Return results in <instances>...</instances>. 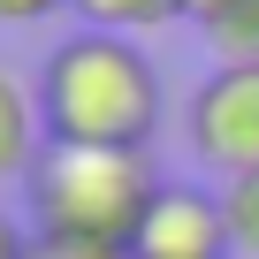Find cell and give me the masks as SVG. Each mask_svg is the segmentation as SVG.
<instances>
[{"label":"cell","instance_id":"obj_1","mask_svg":"<svg viewBox=\"0 0 259 259\" xmlns=\"http://www.w3.org/2000/svg\"><path fill=\"white\" fill-rule=\"evenodd\" d=\"M38 122L61 145H122L145 153L160 130V69L145 46L114 31H76L38 69Z\"/></svg>","mask_w":259,"mask_h":259},{"label":"cell","instance_id":"obj_2","mask_svg":"<svg viewBox=\"0 0 259 259\" xmlns=\"http://www.w3.org/2000/svg\"><path fill=\"white\" fill-rule=\"evenodd\" d=\"M153 191H160V176L145 153L61 145V138H46L23 176V206H31L38 236H76V244H130Z\"/></svg>","mask_w":259,"mask_h":259},{"label":"cell","instance_id":"obj_3","mask_svg":"<svg viewBox=\"0 0 259 259\" xmlns=\"http://www.w3.org/2000/svg\"><path fill=\"white\" fill-rule=\"evenodd\" d=\"M183 138L221 183L259 168V69H213L183 107Z\"/></svg>","mask_w":259,"mask_h":259},{"label":"cell","instance_id":"obj_4","mask_svg":"<svg viewBox=\"0 0 259 259\" xmlns=\"http://www.w3.org/2000/svg\"><path fill=\"white\" fill-rule=\"evenodd\" d=\"M130 259H229V213L221 191L198 183H160L138 236H130Z\"/></svg>","mask_w":259,"mask_h":259},{"label":"cell","instance_id":"obj_5","mask_svg":"<svg viewBox=\"0 0 259 259\" xmlns=\"http://www.w3.org/2000/svg\"><path fill=\"white\" fill-rule=\"evenodd\" d=\"M38 145H46V122H38V92H31L16 69H0V191L31 176Z\"/></svg>","mask_w":259,"mask_h":259},{"label":"cell","instance_id":"obj_6","mask_svg":"<svg viewBox=\"0 0 259 259\" xmlns=\"http://www.w3.org/2000/svg\"><path fill=\"white\" fill-rule=\"evenodd\" d=\"M213 69H259V0H221V8L198 23Z\"/></svg>","mask_w":259,"mask_h":259},{"label":"cell","instance_id":"obj_7","mask_svg":"<svg viewBox=\"0 0 259 259\" xmlns=\"http://www.w3.org/2000/svg\"><path fill=\"white\" fill-rule=\"evenodd\" d=\"M69 8L84 16V31H114V38H130V31H160V23H176L183 0H69Z\"/></svg>","mask_w":259,"mask_h":259},{"label":"cell","instance_id":"obj_8","mask_svg":"<svg viewBox=\"0 0 259 259\" xmlns=\"http://www.w3.org/2000/svg\"><path fill=\"white\" fill-rule=\"evenodd\" d=\"M221 213H229V251L259 259V168H244V176L221 183Z\"/></svg>","mask_w":259,"mask_h":259},{"label":"cell","instance_id":"obj_9","mask_svg":"<svg viewBox=\"0 0 259 259\" xmlns=\"http://www.w3.org/2000/svg\"><path fill=\"white\" fill-rule=\"evenodd\" d=\"M31 259H130V244H76V236H31Z\"/></svg>","mask_w":259,"mask_h":259},{"label":"cell","instance_id":"obj_10","mask_svg":"<svg viewBox=\"0 0 259 259\" xmlns=\"http://www.w3.org/2000/svg\"><path fill=\"white\" fill-rule=\"evenodd\" d=\"M0 259H31V229H23L8 206H0Z\"/></svg>","mask_w":259,"mask_h":259},{"label":"cell","instance_id":"obj_11","mask_svg":"<svg viewBox=\"0 0 259 259\" xmlns=\"http://www.w3.org/2000/svg\"><path fill=\"white\" fill-rule=\"evenodd\" d=\"M54 8H69V0H0V23H38Z\"/></svg>","mask_w":259,"mask_h":259},{"label":"cell","instance_id":"obj_12","mask_svg":"<svg viewBox=\"0 0 259 259\" xmlns=\"http://www.w3.org/2000/svg\"><path fill=\"white\" fill-rule=\"evenodd\" d=\"M213 8H221V0H183V16H191V23H206Z\"/></svg>","mask_w":259,"mask_h":259}]
</instances>
